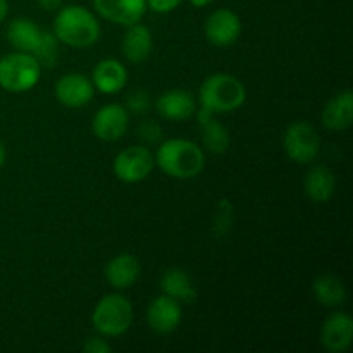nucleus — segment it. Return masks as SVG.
<instances>
[{
	"instance_id": "nucleus-30",
	"label": "nucleus",
	"mask_w": 353,
	"mask_h": 353,
	"mask_svg": "<svg viewBox=\"0 0 353 353\" xmlns=\"http://www.w3.org/2000/svg\"><path fill=\"white\" fill-rule=\"evenodd\" d=\"M9 14V2L7 0H0V23H3Z\"/></svg>"
},
{
	"instance_id": "nucleus-12",
	"label": "nucleus",
	"mask_w": 353,
	"mask_h": 353,
	"mask_svg": "<svg viewBox=\"0 0 353 353\" xmlns=\"http://www.w3.org/2000/svg\"><path fill=\"white\" fill-rule=\"evenodd\" d=\"M93 7L105 21L128 28L143 19L147 0H93Z\"/></svg>"
},
{
	"instance_id": "nucleus-7",
	"label": "nucleus",
	"mask_w": 353,
	"mask_h": 353,
	"mask_svg": "<svg viewBox=\"0 0 353 353\" xmlns=\"http://www.w3.org/2000/svg\"><path fill=\"white\" fill-rule=\"evenodd\" d=\"M155 159L143 145H134L121 150L114 159V174L123 183H140L152 174Z\"/></svg>"
},
{
	"instance_id": "nucleus-11",
	"label": "nucleus",
	"mask_w": 353,
	"mask_h": 353,
	"mask_svg": "<svg viewBox=\"0 0 353 353\" xmlns=\"http://www.w3.org/2000/svg\"><path fill=\"white\" fill-rule=\"evenodd\" d=\"M93 95H95V86L92 79L79 72H69L55 83V97L62 105L69 109L85 107L86 103L92 102Z\"/></svg>"
},
{
	"instance_id": "nucleus-1",
	"label": "nucleus",
	"mask_w": 353,
	"mask_h": 353,
	"mask_svg": "<svg viewBox=\"0 0 353 353\" xmlns=\"http://www.w3.org/2000/svg\"><path fill=\"white\" fill-rule=\"evenodd\" d=\"M155 165L174 179H193L205 168V154L195 141L171 138L159 145L154 155Z\"/></svg>"
},
{
	"instance_id": "nucleus-16",
	"label": "nucleus",
	"mask_w": 353,
	"mask_h": 353,
	"mask_svg": "<svg viewBox=\"0 0 353 353\" xmlns=\"http://www.w3.org/2000/svg\"><path fill=\"white\" fill-rule=\"evenodd\" d=\"M92 83L99 92L105 93V95H114L126 86L128 71L116 59H103L93 68Z\"/></svg>"
},
{
	"instance_id": "nucleus-3",
	"label": "nucleus",
	"mask_w": 353,
	"mask_h": 353,
	"mask_svg": "<svg viewBox=\"0 0 353 353\" xmlns=\"http://www.w3.org/2000/svg\"><path fill=\"white\" fill-rule=\"evenodd\" d=\"M199 100L200 105L212 114H228L243 105L247 100V88L236 76L216 72L202 83Z\"/></svg>"
},
{
	"instance_id": "nucleus-15",
	"label": "nucleus",
	"mask_w": 353,
	"mask_h": 353,
	"mask_svg": "<svg viewBox=\"0 0 353 353\" xmlns=\"http://www.w3.org/2000/svg\"><path fill=\"white\" fill-rule=\"evenodd\" d=\"M321 119L326 130L347 131L353 124V93L343 90L324 105Z\"/></svg>"
},
{
	"instance_id": "nucleus-17",
	"label": "nucleus",
	"mask_w": 353,
	"mask_h": 353,
	"mask_svg": "<svg viewBox=\"0 0 353 353\" xmlns=\"http://www.w3.org/2000/svg\"><path fill=\"white\" fill-rule=\"evenodd\" d=\"M140 262L131 254H119L110 259L105 265V279L116 290H128L140 278Z\"/></svg>"
},
{
	"instance_id": "nucleus-4",
	"label": "nucleus",
	"mask_w": 353,
	"mask_h": 353,
	"mask_svg": "<svg viewBox=\"0 0 353 353\" xmlns=\"http://www.w3.org/2000/svg\"><path fill=\"white\" fill-rule=\"evenodd\" d=\"M92 324L103 338L121 336L133 324V305L119 293L102 296L92 312Z\"/></svg>"
},
{
	"instance_id": "nucleus-10",
	"label": "nucleus",
	"mask_w": 353,
	"mask_h": 353,
	"mask_svg": "<svg viewBox=\"0 0 353 353\" xmlns=\"http://www.w3.org/2000/svg\"><path fill=\"white\" fill-rule=\"evenodd\" d=\"M181 303L168 295L155 296L147 309V324L154 333L171 334L181 324Z\"/></svg>"
},
{
	"instance_id": "nucleus-23",
	"label": "nucleus",
	"mask_w": 353,
	"mask_h": 353,
	"mask_svg": "<svg viewBox=\"0 0 353 353\" xmlns=\"http://www.w3.org/2000/svg\"><path fill=\"white\" fill-rule=\"evenodd\" d=\"M200 126H202L203 147L210 154H224L230 148V133L223 123L210 117V119L200 123Z\"/></svg>"
},
{
	"instance_id": "nucleus-19",
	"label": "nucleus",
	"mask_w": 353,
	"mask_h": 353,
	"mask_svg": "<svg viewBox=\"0 0 353 353\" xmlns=\"http://www.w3.org/2000/svg\"><path fill=\"white\" fill-rule=\"evenodd\" d=\"M41 30L33 19L28 17H16L7 26V40L16 50L33 54L41 40Z\"/></svg>"
},
{
	"instance_id": "nucleus-2",
	"label": "nucleus",
	"mask_w": 353,
	"mask_h": 353,
	"mask_svg": "<svg viewBox=\"0 0 353 353\" xmlns=\"http://www.w3.org/2000/svg\"><path fill=\"white\" fill-rule=\"evenodd\" d=\"M54 34L68 47H92L100 38V23L95 14L83 6L59 7L54 19Z\"/></svg>"
},
{
	"instance_id": "nucleus-22",
	"label": "nucleus",
	"mask_w": 353,
	"mask_h": 353,
	"mask_svg": "<svg viewBox=\"0 0 353 353\" xmlns=\"http://www.w3.org/2000/svg\"><path fill=\"white\" fill-rule=\"evenodd\" d=\"M314 296L324 307H338L347 300V288L343 281L333 274H323L314 281Z\"/></svg>"
},
{
	"instance_id": "nucleus-5",
	"label": "nucleus",
	"mask_w": 353,
	"mask_h": 353,
	"mask_svg": "<svg viewBox=\"0 0 353 353\" xmlns=\"http://www.w3.org/2000/svg\"><path fill=\"white\" fill-rule=\"evenodd\" d=\"M41 68L28 52H10L0 59V88L10 93L30 92L38 85Z\"/></svg>"
},
{
	"instance_id": "nucleus-18",
	"label": "nucleus",
	"mask_w": 353,
	"mask_h": 353,
	"mask_svg": "<svg viewBox=\"0 0 353 353\" xmlns=\"http://www.w3.org/2000/svg\"><path fill=\"white\" fill-rule=\"evenodd\" d=\"M152 33L145 24H131L128 26L126 34L123 38V55L131 64H141L152 54Z\"/></svg>"
},
{
	"instance_id": "nucleus-8",
	"label": "nucleus",
	"mask_w": 353,
	"mask_h": 353,
	"mask_svg": "<svg viewBox=\"0 0 353 353\" xmlns=\"http://www.w3.org/2000/svg\"><path fill=\"white\" fill-rule=\"evenodd\" d=\"M130 126V112L119 103L100 107L92 119V131L99 140L117 141L124 137Z\"/></svg>"
},
{
	"instance_id": "nucleus-20",
	"label": "nucleus",
	"mask_w": 353,
	"mask_h": 353,
	"mask_svg": "<svg viewBox=\"0 0 353 353\" xmlns=\"http://www.w3.org/2000/svg\"><path fill=\"white\" fill-rule=\"evenodd\" d=\"M305 195L316 203L330 202L336 190V176L326 165H316L310 169L303 181Z\"/></svg>"
},
{
	"instance_id": "nucleus-26",
	"label": "nucleus",
	"mask_w": 353,
	"mask_h": 353,
	"mask_svg": "<svg viewBox=\"0 0 353 353\" xmlns=\"http://www.w3.org/2000/svg\"><path fill=\"white\" fill-rule=\"evenodd\" d=\"M138 137L145 141V143H157L162 138V128L159 126L155 121H143L138 126Z\"/></svg>"
},
{
	"instance_id": "nucleus-14",
	"label": "nucleus",
	"mask_w": 353,
	"mask_h": 353,
	"mask_svg": "<svg viewBox=\"0 0 353 353\" xmlns=\"http://www.w3.org/2000/svg\"><path fill=\"white\" fill-rule=\"evenodd\" d=\"M155 109L161 114V117L168 121H186L195 114L196 110V102L195 97L190 92L181 88L168 90V92L162 93L161 97L155 102Z\"/></svg>"
},
{
	"instance_id": "nucleus-31",
	"label": "nucleus",
	"mask_w": 353,
	"mask_h": 353,
	"mask_svg": "<svg viewBox=\"0 0 353 353\" xmlns=\"http://www.w3.org/2000/svg\"><path fill=\"white\" fill-rule=\"evenodd\" d=\"M188 2L192 3L193 7H196V9H202V7L210 6V3H212L214 0H188Z\"/></svg>"
},
{
	"instance_id": "nucleus-24",
	"label": "nucleus",
	"mask_w": 353,
	"mask_h": 353,
	"mask_svg": "<svg viewBox=\"0 0 353 353\" xmlns=\"http://www.w3.org/2000/svg\"><path fill=\"white\" fill-rule=\"evenodd\" d=\"M31 55L37 59L41 69L54 68L59 59V40L55 38V34L50 33V31H43L41 33L40 45H38L37 50Z\"/></svg>"
},
{
	"instance_id": "nucleus-9",
	"label": "nucleus",
	"mask_w": 353,
	"mask_h": 353,
	"mask_svg": "<svg viewBox=\"0 0 353 353\" xmlns=\"http://www.w3.org/2000/svg\"><path fill=\"white\" fill-rule=\"evenodd\" d=\"M207 40L216 47H230L241 33V21L231 9H216L203 24Z\"/></svg>"
},
{
	"instance_id": "nucleus-32",
	"label": "nucleus",
	"mask_w": 353,
	"mask_h": 353,
	"mask_svg": "<svg viewBox=\"0 0 353 353\" xmlns=\"http://www.w3.org/2000/svg\"><path fill=\"white\" fill-rule=\"evenodd\" d=\"M3 162H6V147H3L2 140H0V169H2Z\"/></svg>"
},
{
	"instance_id": "nucleus-21",
	"label": "nucleus",
	"mask_w": 353,
	"mask_h": 353,
	"mask_svg": "<svg viewBox=\"0 0 353 353\" xmlns=\"http://www.w3.org/2000/svg\"><path fill=\"white\" fill-rule=\"evenodd\" d=\"M161 290L164 295L178 300L179 303H192L196 299V288L193 285L192 278L183 269L178 268L164 271V274L161 278Z\"/></svg>"
},
{
	"instance_id": "nucleus-27",
	"label": "nucleus",
	"mask_w": 353,
	"mask_h": 353,
	"mask_svg": "<svg viewBox=\"0 0 353 353\" xmlns=\"http://www.w3.org/2000/svg\"><path fill=\"white\" fill-rule=\"evenodd\" d=\"M83 352L86 353H110L112 352V347L107 343V340L103 338H88V340L83 343Z\"/></svg>"
},
{
	"instance_id": "nucleus-6",
	"label": "nucleus",
	"mask_w": 353,
	"mask_h": 353,
	"mask_svg": "<svg viewBox=\"0 0 353 353\" xmlns=\"http://www.w3.org/2000/svg\"><path fill=\"white\" fill-rule=\"evenodd\" d=\"M283 148L290 161L305 165L316 161L321 150V138L316 128L307 121H295L283 134Z\"/></svg>"
},
{
	"instance_id": "nucleus-28",
	"label": "nucleus",
	"mask_w": 353,
	"mask_h": 353,
	"mask_svg": "<svg viewBox=\"0 0 353 353\" xmlns=\"http://www.w3.org/2000/svg\"><path fill=\"white\" fill-rule=\"evenodd\" d=\"M183 0H147V7L157 14L172 12Z\"/></svg>"
},
{
	"instance_id": "nucleus-13",
	"label": "nucleus",
	"mask_w": 353,
	"mask_h": 353,
	"mask_svg": "<svg viewBox=\"0 0 353 353\" xmlns=\"http://www.w3.org/2000/svg\"><path fill=\"white\" fill-rule=\"evenodd\" d=\"M353 343V319L347 312H333L321 327V345L331 353H343Z\"/></svg>"
},
{
	"instance_id": "nucleus-29",
	"label": "nucleus",
	"mask_w": 353,
	"mask_h": 353,
	"mask_svg": "<svg viewBox=\"0 0 353 353\" xmlns=\"http://www.w3.org/2000/svg\"><path fill=\"white\" fill-rule=\"evenodd\" d=\"M37 3L43 10H48V12H50V10H57L59 7L62 6V0H37Z\"/></svg>"
},
{
	"instance_id": "nucleus-25",
	"label": "nucleus",
	"mask_w": 353,
	"mask_h": 353,
	"mask_svg": "<svg viewBox=\"0 0 353 353\" xmlns=\"http://www.w3.org/2000/svg\"><path fill=\"white\" fill-rule=\"evenodd\" d=\"M126 105L128 110H131L133 114H145L150 109V97L145 90H134L128 95Z\"/></svg>"
}]
</instances>
